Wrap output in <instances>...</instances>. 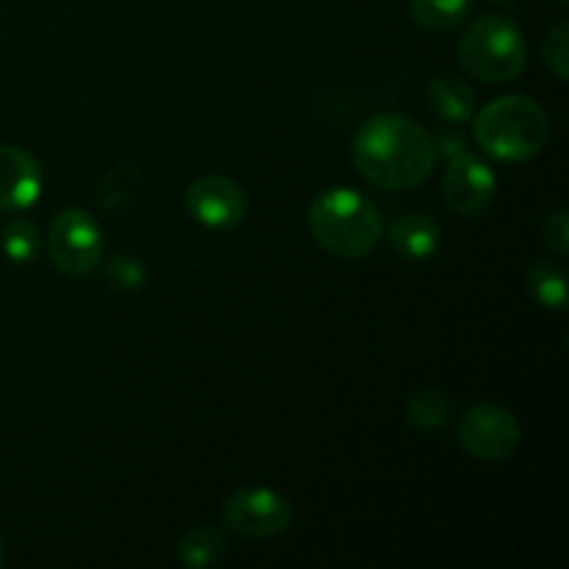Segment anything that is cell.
Segmentation results:
<instances>
[{"instance_id": "11", "label": "cell", "mask_w": 569, "mask_h": 569, "mask_svg": "<svg viewBox=\"0 0 569 569\" xmlns=\"http://www.w3.org/2000/svg\"><path fill=\"white\" fill-rule=\"evenodd\" d=\"M383 231H387L389 248L403 261L431 259L442 242V226L428 214H403Z\"/></svg>"}, {"instance_id": "2", "label": "cell", "mask_w": 569, "mask_h": 569, "mask_svg": "<svg viewBox=\"0 0 569 569\" xmlns=\"http://www.w3.org/2000/svg\"><path fill=\"white\" fill-rule=\"evenodd\" d=\"M309 228L315 242L337 259L359 261L378 248L383 237V214L356 189H326L309 206Z\"/></svg>"}, {"instance_id": "3", "label": "cell", "mask_w": 569, "mask_h": 569, "mask_svg": "<svg viewBox=\"0 0 569 569\" xmlns=\"http://www.w3.org/2000/svg\"><path fill=\"white\" fill-rule=\"evenodd\" d=\"M472 137L478 148L498 161H528L550 139V120L537 100L526 94H506L472 114Z\"/></svg>"}, {"instance_id": "20", "label": "cell", "mask_w": 569, "mask_h": 569, "mask_svg": "<svg viewBox=\"0 0 569 569\" xmlns=\"http://www.w3.org/2000/svg\"><path fill=\"white\" fill-rule=\"evenodd\" d=\"M542 242L548 244L556 256H561V259L569 253V214L565 209H556L553 214L545 217Z\"/></svg>"}, {"instance_id": "6", "label": "cell", "mask_w": 569, "mask_h": 569, "mask_svg": "<svg viewBox=\"0 0 569 569\" xmlns=\"http://www.w3.org/2000/svg\"><path fill=\"white\" fill-rule=\"evenodd\" d=\"M520 422L498 403H476L461 415L459 442L478 461H509L520 448Z\"/></svg>"}, {"instance_id": "10", "label": "cell", "mask_w": 569, "mask_h": 569, "mask_svg": "<svg viewBox=\"0 0 569 569\" xmlns=\"http://www.w3.org/2000/svg\"><path fill=\"white\" fill-rule=\"evenodd\" d=\"M42 194V167L37 156L14 144H0V211H22Z\"/></svg>"}, {"instance_id": "17", "label": "cell", "mask_w": 569, "mask_h": 569, "mask_svg": "<svg viewBox=\"0 0 569 569\" xmlns=\"http://www.w3.org/2000/svg\"><path fill=\"white\" fill-rule=\"evenodd\" d=\"M0 248H3L6 259L14 261V264H28V261H33L39 253L37 226L22 220V217H11V220L0 228Z\"/></svg>"}, {"instance_id": "15", "label": "cell", "mask_w": 569, "mask_h": 569, "mask_svg": "<svg viewBox=\"0 0 569 569\" xmlns=\"http://www.w3.org/2000/svg\"><path fill=\"white\" fill-rule=\"evenodd\" d=\"M470 14V0H409V17L422 31H453Z\"/></svg>"}, {"instance_id": "4", "label": "cell", "mask_w": 569, "mask_h": 569, "mask_svg": "<svg viewBox=\"0 0 569 569\" xmlns=\"http://www.w3.org/2000/svg\"><path fill=\"white\" fill-rule=\"evenodd\" d=\"M459 61L467 76L478 81L509 83L520 78L528 64L526 37L509 17H478L461 37Z\"/></svg>"}, {"instance_id": "18", "label": "cell", "mask_w": 569, "mask_h": 569, "mask_svg": "<svg viewBox=\"0 0 569 569\" xmlns=\"http://www.w3.org/2000/svg\"><path fill=\"white\" fill-rule=\"evenodd\" d=\"M103 276L109 287L120 289V292H137V289L144 287L148 270H144L137 256H114V259L106 261Z\"/></svg>"}, {"instance_id": "7", "label": "cell", "mask_w": 569, "mask_h": 569, "mask_svg": "<svg viewBox=\"0 0 569 569\" xmlns=\"http://www.w3.org/2000/svg\"><path fill=\"white\" fill-rule=\"evenodd\" d=\"M222 522L244 539H270L292 526V506L264 487H242L222 503Z\"/></svg>"}, {"instance_id": "16", "label": "cell", "mask_w": 569, "mask_h": 569, "mask_svg": "<svg viewBox=\"0 0 569 569\" xmlns=\"http://www.w3.org/2000/svg\"><path fill=\"white\" fill-rule=\"evenodd\" d=\"M526 287L545 309H565L567 306V272L550 261H533L526 270Z\"/></svg>"}, {"instance_id": "12", "label": "cell", "mask_w": 569, "mask_h": 569, "mask_svg": "<svg viewBox=\"0 0 569 569\" xmlns=\"http://www.w3.org/2000/svg\"><path fill=\"white\" fill-rule=\"evenodd\" d=\"M428 106L445 122H467L476 114V92L467 81L456 76H437L426 87Z\"/></svg>"}, {"instance_id": "1", "label": "cell", "mask_w": 569, "mask_h": 569, "mask_svg": "<svg viewBox=\"0 0 569 569\" xmlns=\"http://www.w3.org/2000/svg\"><path fill=\"white\" fill-rule=\"evenodd\" d=\"M439 150L431 133L406 114L370 117L353 137V164L361 178L387 192L422 187L437 167Z\"/></svg>"}, {"instance_id": "13", "label": "cell", "mask_w": 569, "mask_h": 569, "mask_svg": "<svg viewBox=\"0 0 569 569\" xmlns=\"http://www.w3.org/2000/svg\"><path fill=\"white\" fill-rule=\"evenodd\" d=\"M226 550L228 545L217 528L198 526L181 537V542H178V559H181L183 567L206 569L220 565L226 559Z\"/></svg>"}, {"instance_id": "8", "label": "cell", "mask_w": 569, "mask_h": 569, "mask_svg": "<svg viewBox=\"0 0 569 569\" xmlns=\"http://www.w3.org/2000/svg\"><path fill=\"white\" fill-rule=\"evenodd\" d=\"M498 192V178L487 161L476 153L450 156V164L442 176V198L450 211L459 217H481L492 206Z\"/></svg>"}, {"instance_id": "22", "label": "cell", "mask_w": 569, "mask_h": 569, "mask_svg": "<svg viewBox=\"0 0 569 569\" xmlns=\"http://www.w3.org/2000/svg\"><path fill=\"white\" fill-rule=\"evenodd\" d=\"M489 3H500V6H506V3H515V0H489Z\"/></svg>"}, {"instance_id": "9", "label": "cell", "mask_w": 569, "mask_h": 569, "mask_svg": "<svg viewBox=\"0 0 569 569\" xmlns=\"http://www.w3.org/2000/svg\"><path fill=\"white\" fill-rule=\"evenodd\" d=\"M187 211L211 231H231L248 214V198L222 176H203L187 189Z\"/></svg>"}, {"instance_id": "19", "label": "cell", "mask_w": 569, "mask_h": 569, "mask_svg": "<svg viewBox=\"0 0 569 569\" xmlns=\"http://www.w3.org/2000/svg\"><path fill=\"white\" fill-rule=\"evenodd\" d=\"M545 64L556 72L559 81H567L569 78V26L567 22H559L548 31L545 37Z\"/></svg>"}, {"instance_id": "5", "label": "cell", "mask_w": 569, "mask_h": 569, "mask_svg": "<svg viewBox=\"0 0 569 569\" xmlns=\"http://www.w3.org/2000/svg\"><path fill=\"white\" fill-rule=\"evenodd\" d=\"M50 261L67 278H83L103 261V231L87 209H64L48 231Z\"/></svg>"}, {"instance_id": "14", "label": "cell", "mask_w": 569, "mask_h": 569, "mask_svg": "<svg viewBox=\"0 0 569 569\" xmlns=\"http://www.w3.org/2000/svg\"><path fill=\"white\" fill-rule=\"evenodd\" d=\"M453 420V403L442 389H420L406 400V422L417 431H439Z\"/></svg>"}, {"instance_id": "21", "label": "cell", "mask_w": 569, "mask_h": 569, "mask_svg": "<svg viewBox=\"0 0 569 569\" xmlns=\"http://www.w3.org/2000/svg\"><path fill=\"white\" fill-rule=\"evenodd\" d=\"M6 561V545H3V537H0V567H3Z\"/></svg>"}]
</instances>
